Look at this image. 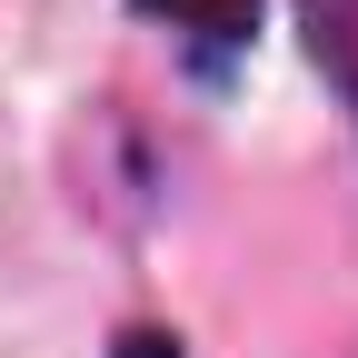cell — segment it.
<instances>
[{
  "mask_svg": "<svg viewBox=\"0 0 358 358\" xmlns=\"http://www.w3.org/2000/svg\"><path fill=\"white\" fill-rule=\"evenodd\" d=\"M169 50H179V70H189L199 90H219L249 50H259V0H129Z\"/></svg>",
  "mask_w": 358,
  "mask_h": 358,
  "instance_id": "6da1fadb",
  "label": "cell"
},
{
  "mask_svg": "<svg viewBox=\"0 0 358 358\" xmlns=\"http://www.w3.org/2000/svg\"><path fill=\"white\" fill-rule=\"evenodd\" d=\"M299 30H308V60L329 70L338 110L358 129V0H299Z\"/></svg>",
  "mask_w": 358,
  "mask_h": 358,
  "instance_id": "7a4b0ae2",
  "label": "cell"
},
{
  "mask_svg": "<svg viewBox=\"0 0 358 358\" xmlns=\"http://www.w3.org/2000/svg\"><path fill=\"white\" fill-rule=\"evenodd\" d=\"M100 358H179V329H120Z\"/></svg>",
  "mask_w": 358,
  "mask_h": 358,
  "instance_id": "3957f363",
  "label": "cell"
}]
</instances>
